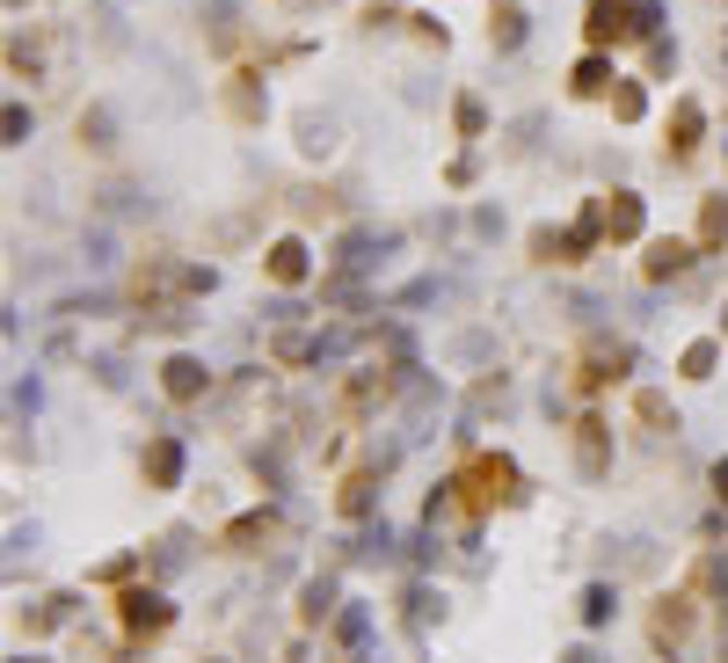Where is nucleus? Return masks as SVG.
<instances>
[{
	"instance_id": "nucleus-12",
	"label": "nucleus",
	"mask_w": 728,
	"mask_h": 663,
	"mask_svg": "<svg viewBox=\"0 0 728 663\" xmlns=\"http://www.w3.org/2000/svg\"><path fill=\"white\" fill-rule=\"evenodd\" d=\"M568 452H576L582 481H605V474H612V423L598 416V409H582V416L568 423Z\"/></svg>"
},
{
	"instance_id": "nucleus-36",
	"label": "nucleus",
	"mask_w": 728,
	"mask_h": 663,
	"mask_svg": "<svg viewBox=\"0 0 728 663\" xmlns=\"http://www.w3.org/2000/svg\"><path fill=\"white\" fill-rule=\"evenodd\" d=\"M8 74H15V80H37V74H45V51L29 45L23 29H15V37H8Z\"/></svg>"
},
{
	"instance_id": "nucleus-14",
	"label": "nucleus",
	"mask_w": 728,
	"mask_h": 663,
	"mask_svg": "<svg viewBox=\"0 0 728 663\" xmlns=\"http://www.w3.org/2000/svg\"><path fill=\"white\" fill-rule=\"evenodd\" d=\"M263 277L277 285V292H299V285L314 277V248H306V234H277V241L263 248Z\"/></svg>"
},
{
	"instance_id": "nucleus-16",
	"label": "nucleus",
	"mask_w": 728,
	"mask_h": 663,
	"mask_svg": "<svg viewBox=\"0 0 728 663\" xmlns=\"http://www.w3.org/2000/svg\"><path fill=\"white\" fill-rule=\"evenodd\" d=\"M627 45V0H590L582 15V51H612Z\"/></svg>"
},
{
	"instance_id": "nucleus-28",
	"label": "nucleus",
	"mask_w": 728,
	"mask_h": 663,
	"mask_svg": "<svg viewBox=\"0 0 728 663\" xmlns=\"http://www.w3.org/2000/svg\"><path fill=\"white\" fill-rule=\"evenodd\" d=\"M452 132H460L466 147H481V139H488V102L474 96V88H460V96H452Z\"/></svg>"
},
{
	"instance_id": "nucleus-2",
	"label": "nucleus",
	"mask_w": 728,
	"mask_h": 663,
	"mask_svg": "<svg viewBox=\"0 0 728 663\" xmlns=\"http://www.w3.org/2000/svg\"><path fill=\"white\" fill-rule=\"evenodd\" d=\"M700 613H706V598H700L692 584L655 590V598H649V641H655V656L678 663V656H685V641L700 635Z\"/></svg>"
},
{
	"instance_id": "nucleus-39",
	"label": "nucleus",
	"mask_w": 728,
	"mask_h": 663,
	"mask_svg": "<svg viewBox=\"0 0 728 663\" xmlns=\"http://www.w3.org/2000/svg\"><path fill=\"white\" fill-rule=\"evenodd\" d=\"M409 605H415V627H437V620H444V598H437V590H415Z\"/></svg>"
},
{
	"instance_id": "nucleus-31",
	"label": "nucleus",
	"mask_w": 728,
	"mask_h": 663,
	"mask_svg": "<svg viewBox=\"0 0 728 663\" xmlns=\"http://www.w3.org/2000/svg\"><path fill=\"white\" fill-rule=\"evenodd\" d=\"M641 80H678V37H649L641 45Z\"/></svg>"
},
{
	"instance_id": "nucleus-27",
	"label": "nucleus",
	"mask_w": 728,
	"mask_h": 663,
	"mask_svg": "<svg viewBox=\"0 0 728 663\" xmlns=\"http://www.w3.org/2000/svg\"><path fill=\"white\" fill-rule=\"evenodd\" d=\"M139 576H146V554H131V547H124V554H102V562L88 568L96 590H124V584H139Z\"/></svg>"
},
{
	"instance_id": "nucleus-3",
	"label": "nucleus",
	"mask_w": 728,
	"mask_h": 663,
	"mask_svg": "<svg viewBox=\"0 0 728 663\" xmlns=\"http://www.w3.org/2000/svg\"><path fill=\"white\" fill-rule=\"evenodd\" d=\"M627 379H633V350L619 343V336H590V343L576 350V365H568V387H576L582 401L627 387Z\"/></svg>"
},
{
	"instance_id": "nucleus-41",
	"label": "nucleus",
	"mask_w": 728,
	"mask_h": 663,
	"mask_svg": "<svg viewBox=\"0 0 728 663\" xmlns=\"http://www.w3.org/2000/svg\"><path fill=\"white\" fill-rule=\"evenodd\" d=\"M23 139H29V110L23 102H8V147H23Z\"/></svg>"
},
{
	"instance_id": "nucleus-25",
	"label": "nucleus",
	"mask_w": 728,
	"mask_h": 663,
	"mask_svg": "<svg viewBox=\"0 0 728 663\" xmlns=\"http://www.w3.org/2000/svg\"><path fill=\"white\" fill-rule=\"evenodd\" d=\"M73 613H80V598H73V590H51L37 613H23V635H29V641H45V635H59Z\"/></svg>"
},
{
	"instance_id": "nucleus-9",
	"label": "nucleus",
	"mask_w": 728,
	"mask_h": 663,
	"mask_svg": "<svg viewBox=\"0 0 728 663\" xmlns=\"http://www.w3.org/2000/svg\"><path fill=\"white\" fill-rule=\"evenodd\" d=\"M183 474H190V452H183V438H168V430H153L139 452V481L146 496H175L183 489Z\"/></svg>"
},
{
	"instance_id": "nucleus-10",
	"label": "nucleus",
	"mask_w": 728,
	"mask_h": 663,
	"mask_svg": "<svg viewBox=\"0 0 728 663\" xmlns=\"http://www.w3.org/2000/svg\"><path fill=\"white\" fill-rule=\"evenodd\" d=\"M218 110L241 124V132H255V124L269 117V88H263V66H234V74L218 80Z\"/></svg>"
},
{
	"instance_id": "nucleus-33",
	"label": "nucleus",
	"mask_w": 728,
	"mask_h": 663,
	"mask_svg": "<svg viewBox=\"0 0 728 663\" xmlns=\"http://www.w3.org/2000/svg\"><path fill=\"white\" fill-rule=\"evenodd\" d=\"M649 37H663V8L655 0H627V45H649Z\"/></svg>"
},
{
	"instance_id": "nucleus-1",
	"label": "nucleus",
	"mask_w": 728,
	"mask_h": 663,
	"mask_svg": "<svg viewBox=\"0 0 728 663\" xmlns=\"http://www.w3.org/2000/svg\"><path fill=\"white\" fill-rule=\"evenodd\" d=\"M452 489L474 517H495V511H517V503H532V481L517 474L510 452H466L460 474H452Z\"/></svg>"
},
{
	"instance_id": "nucleus-42",
	"label": "nucleus",
	"mask_w": 728,
	"mask_h": 663,
	"mask_svg": "<svg viewBox=\"0 0 728 663\" xmlns=\"http://www.w3.org/2000/svg\"><path fill=\"white\" fill-rule=\"evenodd\" d=\"M706 489H714V503L728 511V460H714V467H706Z\"/></svg>"
},
{
	"instance_id": "nucleus-32",
	"label": "nucleus",
	"mask_w": 728,
	"mask_h": 663,
	"mask_svg": "<svg viewBox=\"0 0 728 663\" xmlns=\"http://www.w3.org/2000/svg\"><path fill=\"white\" fill-rule=\"evenodd\" d=\"M291 212H299V220H306V226H328V220H342V197L336 190H328V183H314V190H299V204H291Z\"/></svg>"
},
{
	"instance_id": "nucleus-45",
	"label": "nucleus",
	"mask_w": 728,
	"mask_h": 663,
	"mask_svg": "<svg viewBox=\"0 0 728 663\" xmlns=\"http://www.w3.org/2000/svg\"><path fill=\"white\" fill-rule=\"evenodd\" d=\"M15 663H45V656H15Z\"/></svg>"
},
{
	"instance_id": "nucleus-21",
	"label": "nucleus",
	"mask_w": 728,
	"mask_h": 663,
	"mask_svg": "<svg viewBox=\"0 0 728 663\" xmlns=\"http://www.w3.org/2000/svg\"><path fill=\"white\" fill-rule=\"evenodd\" d=\"M721 336H692V343L678 350V379L685 387H706V379H714V372H721Z\"/></svg>"
},
{
	"instance_id": "nucleus-15",
	"label": "nucleus",
	"mask_w": 728,
	"mask_h": 663,
	"mask_svg": "<svg viewBox=\"0 0 728 663\" xmlns=\"http://www.w3.org/2000/svg\"><path fill=\"white\" fill-rule=\"evenodd\" d=\"M619 66H612V51H582L576 66H568V102H605Z\"/></svg>"
},
{
	"instance_id": "nucleus-4",
	"label": "nucleus",
	"mask_w": 728,
	"mask_h": 663,
	"mask_svg": "<svg viewBox=\"0 0 728 663\" xmlns=\"http://www.w3.org/2000/svg\"><path fill=\"white\" fill-rule=\"evenodd\" d=\"M110 613H117L124 641H161L175 627V598L161 584H124L117 598H110Z\"/></svg>"
},
{
	"instance_id": "nucleus-23",
	"label": "nucleus",
	"mask_w": 728,
	"mask_h": 663,
	"mask_svg": "<svg viewBox=\"0 0 728 663\" xmlns=\"http://www.w3.org/2000/svg\"><path fill=\"white\" fill-rule=\"evenodd\" d=\"M692 241H700V255H721V248H728V190L700 197V220H692Z\"/></svg>"
},
{
	"instance_id": "nucleus-44",
	"label": "nucleus",
	"mask_w": 728,
	"mask_h": 663,
	"mask_svg": "<svg viewBox=\"0 0 728 663\" xmlns=\"http://www.w3.org/2000/svg\"><path fill=\"white\" fill-rule=\"evenodd\" d=\"M714 336H721V343H728V299H721V328H714Z\"/></svg>"
},
{
	"instance_id": "nucleus-11",
	"label": "nucleus",
	"mask_w": 728,
	"mask_h": 663,
	"mask_svg": "<svg viewBox=\"0 0 728 663\" xmlns=\"http://www.w3.org/2000/svg\"><path fill=\"white\" fill-rule=\"evenodd\" d=\"M393 401V372L387 365H357L350 379H342V401H336V423L350 430V423H364L372 409H387Z\"/></svg>"
},
{
	"instance_id": "nucleus-40",
	"label": "nucleus",
	"mask_w": 728,
	"mask_h": 663,
	"mask_svg": "<svg viewBox=\"0 0 728 663\" xmlns=\"http://www.w3.org/2000/svg\"><path fill=\"white\" fill-rule=\"evenodd\" d=\"M474 175H481V161H474V153H460V161L444 168V183H452V190H474Z\"/></svg>"
},
{
	"instance_id": "nucleus-6",
	"label": "nucleus",
	"mask_w": 728,
	"mask_h": 663,
	"mask_svg": "<svg viewBox=\"0 0 728 663\" xmlns=\"http://www.w3.org/2000/svg\"><path fill=\"white\" fill-rule=\"evenodd\" d=\"M598 226H605V248H641L649 241V197L641 190H598Z\"/></svg>"
},
{
	"instance_id": "nucleus-26",
	"label": "nucleus",
	"mask_w": 728,
	"mask_h": 663,
	"mask_svg": "<svg viewBox=\"0 0 728 663\" xmlns=\"http://www.w3.org/2000/svg\"><path fill=\"white\" fill-rule=\"evenodd\" d=\"M605 110H612V124H641V117H649V80L619 74V80H612V96H605Z\"/></svg>"
},
{
	"instance_id": "nucleus-30",
	"label": "nucleus",
	"mask_w": 728,
	"mask_h": 663,
	"mask_svg": "<svg viewBox=\"0 0 728 663\" xmlns=\"http://www.w3.org/2000/svg\"><path fill=\"white\" fill-rule=\"evenodd\" d=\"M576 613H582V627H612V613H619V584H582Z\"/></svg>"
},
{
	"instance_id": "nucleus-22",
	"label": "nucleus",
	"mask_w": 728,
	"mask_h": 663,
	"mask_svg": "<svg viewBox=\"0 0 728 663\" xmlns=\"http://www.w3.org/2000/svg\"><path fill=\"white\" fill-rule=\"evenodd\" d=\"M633 423H641L649 438H678V409H670V393H663V387H633Z\"/></svg>"
},
{
	"instance_id": "nucleus-17",
	"label": "nucleus",
	"mask_w": 728,
	"mask_h": 663,
	"mask_svg": "<svg viewBox=\"0 0 728 663\" xmlns=\"http://www.w3.org/2000/svg\"><path fill=\"white\" fill-rule=\"evenodd\" d=\"M525 37H532L525 0H488V51H517Z\"/></svg>"
},
{
	"instance_id": "nucleus-43",
	"label": "nucleus",
	"mask_w": 728,
	"mask_h": 663,
	"mask_svg": "<svg viewBox=\"0 0 728 663\" xmlns=\"http://www.w3.org/2000/svg\"><path fill=\"white\" fill-rule=\"evenodd\" d=\"M561 663H598V656H590V649H568V656H561Z\"/></svg>"
},
{
	"instance_id": "nucleus-35",
	"label": "nucleus",
	"mask_w": 728,
	"mask_h": 663,
	"mask_svg": "<svg viewBox=\"0 0 728 663\" xmlns=\"http://www.w3.org/2000/svg\"><path fill=\"white\" fill-rule=\"evenodd\" d=\"M401 29H409V37H415V45H423V51H444V45H452V29L437 23L430 8H409V23H401Z\"/></svg>"
},
{
	"instance_id": "nucleus-13",
	"label": "nucleus",
	"mask_w": 728,
	"mask_h": 663,
	"mask_svg": "<svg viewBox=\"0 0 728 663\" xmlns=\"http://www.w3.org/2000/svg\"><path fill=\"white\" fill-rule=\"evenodd\" d=\"M700 147H706V102L700 96H678L670 102V117H663V161H700Z\"/></svg>"
},
{
	"instance_id": "nucleus-29",
	"label": "nucleus",
	"mask_w": 728,
	"mask_h": 663,
	"mask_svg": "<svg viewBox=\"0 0 728 663\" xmlns=\"http://www.w3.org/2000/svg\"><path fill=\"white\" fill-rule=\"evenodd\" d=\"M336 147H342L336 117H314V110H306V117H299V153H306V161H328Z\"/></svg>"
},
{
	"instance_id": "nucleus-7",
	"label": "nucleus",
	"mask_w": 728,
	"mask_h": 663,
	"mask_svg": "<svg viewBox=\"0 0 728 663\" xmlns=\"http://www.w3.org/2000/svg\"><path fill=\"white\" fill-rule=\"evenodd\" d=\"M277 540H285V511H269V503L218 525V554H269Z\"/></svg>"
},
{
	"instance_id": "nucleus-18",
	"label": "nucleus",
	"mask_w": 728,
	"mask_h": 663,
	"mask_svg": "<svg viewBox=\"0 0 728 663\" xmlns=\"http://www.w3.org/2000/svg\"><path fill=\"white\" fill-rule=\"evenodd\" d=\"M372 511H379V467L342 474V481H336V517H350V525H357V517H372Z\"/></svg>"
},
{
	"instance_id": "nucleus-38",
	"label": "nucleus",
	"mask_w": 728,
	"mask_h": 663,
	"mask_svg": "<svg viewBox=\"0 0 728 663\" xmlns=\"http://www.w3.org/2000/svg\"><path fill=\"white\" fill-rule=\"evenodd\" d=\"M110 132H117V124H110V110H102V102H96V110H80V147H110Z\"/></svg>"
},
{
	"instance_id": "nucleus-34",
	"label": "nucleus",
	"mask_w": 728,
	"mask_h": 663,
	"mask_svg": "<svg viewBox=\"0 0 728 663\" xmlns=\"http://www.w3.org/2000/svg\"><path fill=\"white\" fill-rule=\"evenodd\" d=\"M525 263L561 271V226H532V234H525Z\"/></svg>"
},
{
	"instance_id": "nucleus-5",
	"label": "nucleus",
	"mask_w": 728,
	"mask_h": 663,
	"mask_svg": "<svg viewBox=\"0 0 728 663\" xmlns=\"http://www.w3.org/2000/svg\"><path fill=\"white\" fill-rule=\"evenodd\" d=\"M212 393H218V379L197 350H168V358H161V401H168V409H204Z\"/></svg>"
},
{
	"instance_id": "nucleus-8",
	"label": "nucleus",
	"mask_w": 728,
	"mask_h": 663,
	"mask_svg": "<svg viewBox=\"0 0 728 663\" xmlns=\"http://www.w3.org/2000/svg\"><path fill=\"white\" fill-rule=\"evenodd\" d=\"M692 263H700V241H692V234H649V241H641V285H678Z\"/></svg>"
},
{
	"instance_id": "nucleus-24",
	"label": "nucleus",
	"mask_w": 728,
	"mask_h": 663,
	"mask_svg": "<svg viewBox=\"0 0 728 663\" xmlns=\"http://www.w3.org/2000/svg\"><path fill=\"white\" fill-rule=\"evenodd\" d=\"M328 620H336V576H306V584H299V627L314 635Z\"/></svg>"
},
{
	"instance_id": "nucleus-20",
	"label": "nucleus",
	"mask_w": 728,
	"mask_h": 663,
	"mask_svg": "<svg viewBox=\"0 0 728 663\" xmlns=\"http://www.w3.org/2000/svg\"><path fill=\"white\" fill-rule=\"evenodd\" d=\"M314 358H321L314 328H277V336H269V365H277V372H306Z\"/></svg>"
},
{
	"instance_id": "nucleus-37",
	"label": "nucleus",
	"mask_w": 728,
	"mask_h": 663,
	"mask_svg": "<svg viewBox=\"0 0 728 663\" xmlns=\"http://www.w3.org/2000/svg\"><path fill=\"white\" fill-rule=\"evenodd\" d=\"M401 23H409L401 0H357V29H372V37H379V29H401Z\"/></svg>"
},
{
	"instance_id": "nucleus-19",
	"label": "nucleus",
	"mask_w": 728,
	"mask_h": 663,
	"mask_svg": "<svg viewBox=\"0 0 728 663\" xmlns=\"http://www.w3.org/2000/svg\"><path fill=\"white\" fill-rule=\"evenodd\" d=\"M685 584L700 590L706 605H728V554H721V547H700L692 568H685Z\"/></svg>"
}]
</instances>
